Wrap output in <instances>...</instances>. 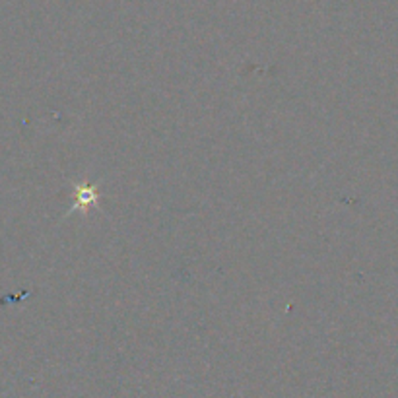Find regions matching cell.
Returning a JSON list of instances; mask_svg holds the SVG:
<instances>
[{"label": "cell", "mask_w": 398, "mask_h": 398, "mask_svg": "<svg viewBox=\"0 0 398 398\" xmlns=\"http://www.w3.org/2000/svg\"><path fill=\"white\" fill-rule=\"evenodd\" d=\"M98 200H100V197H98L95 189L90 187V185H84V187H78V189H76V202H74L76 208L95 206Z\"/></svg>", "instance_id": "1"}]
</instances>
